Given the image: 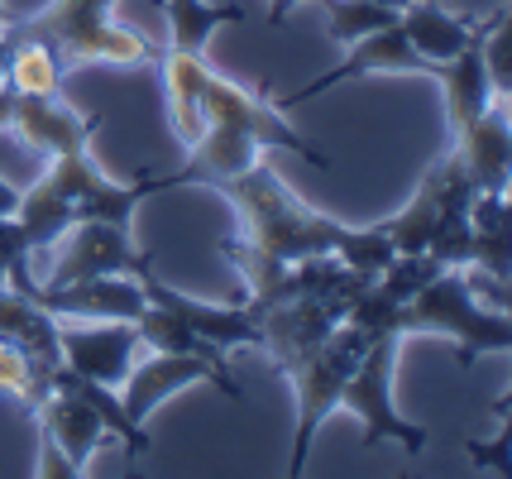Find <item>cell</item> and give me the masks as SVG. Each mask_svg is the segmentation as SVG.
Here are the masks:
<instances>
[{
  "mask_svg": "<svg viewBox=\"0 0 512 479\" xmlns=\"http://www.w3.org/2000/svg\"><path fill=\"white\" fill-rule=\"evenodd\" d=\"M63 63L48 53L44 44L34 39H5V68H0V82L10 92H58L63 82Z\"/></svg>",
  "mask_w": 512,
  "mask_h": 479,
  "instance_id": "cell-25",
  "label": "cell"
},
{
  "mask_svg": "<svg viewBox=\"0 0 512 479\" xmlns=\"http://www.w3.org/2000/svg\"><path fill=\"white\" fill-rule=\"evenodd\" d=\"M10 92V87H5ZM96 115L72 111L58 92H10V106H5V130L39 149V154H72V149H91V135H96Z\"/></svg>",
  "mask_w": 512,
  "mask_h": 479,
  "instance_id": "cell-14",
  "label": "cell"
},
{
  "mask_svg": "<svg viewBox=\"0 0 512 479\" xmlns=\"http://www.w3.org/2000/svg\"><path fill=\"white\" fill-rule=\"evenodd\" d=\"M508 240V192H474V202H469V264L493 278H508Z\"/></svg>",
  "mask_w": 512,
  "mask_h": 479,
  "instance_id": "cell-20",
  "label": "cell"
},
{
  "mask_svg": "<svg viewBox=\"0 0 512 479\" xmlns=\"http://www.w3.org/2000/svg\"><path fill=\"white\" fill-rule=\"evenodd\" d=\"M5 106H10V92H5V82H0V130H5Z\"/></svg>",
  "mask_w": 512,
  "mask_h": 479,
  "instance_id": "cell-32",
  "label": "cell"
},
{
  "mask_svg": "<svg viewBox=\"0 0 512 479\" xmlns=\"http://www.w3.org/2000/svg\"><path fill=\"white\" fill-rule=\"evenodd\" d=\"M398 345L402 336L383 331L369 341V350L359 355V365L350 369V379L340 388V408L355 412L359 427H364V446H379V441H398L407 456H422L426 432L417 422H407L393 408V369H398Z\"/></svg>",
  "mask_w": 512,
  "mask_h": 479,
  "instance_id": "cell-7",
  "label": "cell"
},
{
  "mask_svg": "<svg viewBox=\"0 0 512 479\" xmlns=\"http://www.w3.org/2000/svg\"><path fill=\"white\" fill-rule=\"evenodd\" d=\"M0 68H5V24H0Z\"/></svg>",
  "mask_w": 512,
  "mask_h": 479,
  "instance_id": "cell-33",
  "label": "cell"
},
{
  "mask_svg": "<svg viewBox=\"0 0 512 479\" xmlns=\"http://www.w3.org/2000/svg\"><path fill=\"white\" fill-rule=\"evenodd\" d=\"M15 206H20V187H10L0 178V216H15Z\"/></svg>",
  "mask_w": 512,
  "mask_h": 479,
  "instance_id": "cell-31",
  "label": "cell"
},
{
  "mask_svg": "<svg viewBox=\"0 0 512 479\" xmlns=\"http://www.w3.org/2000/svg\"><path fill=\"white\" fill-rule=\"evenodd\" d=\"M29 269V240L15 216H0V274H24Z\"/></svg>",
  "mask_w": 512,
  "mask_h": 479,
  "instance_id": "cell-28",
  "label": "cell"
},
{
  "mask_svg": "<svg viewBox=\"0 0 512 479\" xmlns=\"http://www.w3.org/2000/svg\"><path fill=\"white\" fill-rule=\"evenodd\" d=\"M460 202H474V183H469L460 154L446 149V154L422 173V183H417V192H412V202L402 206L398 216L383 221L388 240H393V250L398 254H426L431 235H436V226H441V216Z\"/></svg>",
  "mask_w": 512,
  "mask_h": 479,
  "instance_id": "cell-12",
  "label": "cell"
},
{
  "mask_svg": "<svg viewBox=\"0 0 512 479\" xmlns=\"http://www.w3.org/2000/svg\"><path fill=\"white\" fill-rule=\"evenodd\" d=\"M216 192H225V202L235 206L240 230H245L240 240H221V254L235 264V274L245 283V302L264 293L283 274V264L335 254L340 235H345V221L312 211L268 163H254L245 173L225 178Z\"/></svg>",
  "mask_w": 512,
  "mask_h": 479,
  "instance_id": "cell-2",
  "label": "cell"
},
{
  "mask_svg": "<svg viewBox=\"0 0 512 479\" xmlns=\"http://www.w3.org/2000/svg\"><path fill=\"white\" fill-rule=\"evenodd\" d=\"M192 384H216L230 403L245 398L240 384H235V374L216 369L211 360H201V355H163V350H154L144 365H130V374H125L120 388H115V398H120V408L144 427L149 412L163 408L173 393H182V388H192Z\"/></svg>",
  "mask_w": 512,
  "mask_h": 479,
  "instance_id": "cell-10",
  "label": "cell"
},
{
  "mask_svg": "<svg viewBox=\"0 0 512 479\" xmlns=\"http://www.w3.org/2000/svg\"><path fill=\"white\" fill-rule=\"evenodd\" d=\"M144 283V297L158 302V307H173L197 336H206L221 350H240V345H264V331H259V317L249 312L245 302H201V297H187L182 288H168L163 278L154 274V264L139 274Z\"/></svg>",
  "mask_w": 512,
  "mask_h": 479,
  "instance_id": "cell-16",
  "label": "cell"
},
{
  "mask_svg": "<svg viewBox=\"0 0 512 479\" xmlns=\"http://www.w3.org/2000/svg\"><path fill=\"white\" fill-rule=\"evenodd\" d=\"M115 0H48L34 15H10L5 39H34L44 44L63 68L77 63H115V68H139L154 63L149 39L111 15Z\"/></svg>",
  "mask_w": 512,
  "mask_h": 479,
  "instance_id": "cell-4",
  "label": "cell"
},
{
  "mask_svg": "<svg viewBox=\"0 0 512 479\" xmlns=\"http://www.w3.org/2000/svg\"><path fill=\"white\" fill-rule=\"evenodd\" d=\"M163 10H168L173 48H182V53H201L221 24L245 20L240 5H211V0H163Z\"/></svg>",
  "mask_w": 512,
  "mask_h": 479,
  "instance_id": "cell-24",
  "label": "cell"
},
{
  "mask_svg": "<svg viewBox=\"0 0 512 479\" xmlns=\"http://www.w3.org/2000/svg\"><path fill=\"white\" fill-rule=\"evenodd\" d=\"M379 5H393V10H402V5H407V0H379Z\"/></svg>",
  "mask_w": 512,
  "mask_h": 479,
  "instance_id": "cell-35",
  "label": "cell"
},
{
  "mask_svg": "<svg viewBox=\"0 0 512 479\" xmlns=\"http://www.w3.org/2000/svg\"><path fill=\"white\" fill-rule=\"evenodd\" d=\"M484 44V39H479ZM479 44H469L460 58H450L446 68H441V96H446V125H450V139L465 130L469 120H479V115L489 111L493 101H498V87H493L489 68H484V53Z\"/></svg>",
  "mask_w": 512,
  "mask_h": 479,
  "instance_id": "cell-19",
  "label": "cell"
},
{
  "mask_svg": "<svg viewBox=\"0 0 512 479\" xmlns=\"http://www.w3.org/2000/svg\"><path fill=\"white\" fill-rule=\"evenodd\" d=\"M297 5H302V0H268V29H283Z\"/></svg>",
  "mask_w": 512,
  "mask_h": 479,
  "instance_id": "cell-30",
  "label": "cell"
},
{
  "mask_svg": "<svg viewBox=\"0 0 512 479\" xmlns=\"http://www.w3.org/2000/svg\"><path fill=\"white\" fill-rule=\"evenodd\" d=\"M512 436L508 432H498V441L493 446H484V441H469V456L479 460V470H493V475H508L512 470Z\"/></svg>",
  "mask_w": 512,
  "mask_h": 479,
  "instance_id": "cell-29",
  "label": "cell"
},
{
  "mask_svg": "<svg viewBox=\"0 0 512 479\" xmlns=\"http://www.w3.org/2000/svg\"><path fill=\"white\" fill-rule=\"evenodd\" d=\"M0 336L5 341L24 345V350H34L39 360L48 365H63V345H58V317L39 307L29 293L20 288H10V283H0Z\"/></svg>",
  "mask_w": 512,
  "mask_h": 479,
  "instance_id": "cell-21",
  "label": "cell"
},
{
  "mask_svg": "<svg viewBox=\"0 0 512 479\" xmlns=\"http://www.w3.org/2000/svg\"><path fill=\"white\" fill-rule=\"evenodd\" d=\"M369 341H374V336L359 331L355 321H340L312 355H302V360L288 369L292 388H297V441H292V460H288L292 479L307 470L312 441H316V432L326 427V417L340 412V388L350 379V369L359 365V355L369 350Z\"/></svg>",
  "mask_w": 512,
  "mask_h": 479,
  "instance_id": "cell-6",
  "label": "cell"
},
{
  "mask_svg": "<svg viewBox=\"0 0 512 479\" xmlns=\"http://www.w3.org/2000/svg\"><path fill=\"white\" fill-rule=\"evenodd\" d=\"M489 20H460V15H450V10L431 5V0H407L398 10V24H402V34H407V44L417 48L422 58H431V63H450V58H460L469 44H479Z\"/></svg>",
  "mask_w": 512,
  "mask_h": 479,
  "instance_id": "cell-18",
  "label": "cell"
},
{
  "mask_svg": "<svg viewBox=\"0 0 512 479\" xmlns=\"http://www.w3.org/2000/svg\"><path fill=\"white\" fill-rule=\"evenodd\" d=\"M321 15H326V34H331L340 48L359 44L364 34H374L383 24L398 20L393 5H379V0H316Z\"/></svg>",
  "mask_w": 512,
  "mask_h": 479,
  "instance_id": "cell-26",
  "label": "cell"
},
{
  "mask_svg": "<svg viewBox=\"0 0 512 479\" xmlns=\"http://www.w3.org/2000/svg\"><path fill=\"white\" fill-rule=\"evenodd\" d=\"M134 331H139V345H149V350H163V355H201V360H211L216 369L230 374V360H225L221 345H211L206 336H197L173 307L149 302V307L134 317Z\"/></svg>",
  "mask_w": 512,
  "mask_h": 479,
  "instance_id": "cell-22",
  "label": "cell"
},
{
  "mask_svg": "<svg viewBox=\"0 0 512 479\" xmlns=\"http://www.w3.org/2000/svg\"><path fill=\"white\" fill-rule=\"evenodd\" d=\"M58 345L63 365L82 379H96L106 388H120L139 355V331L134 321H87V326H63L58 321Z\"/></svg>",
  "mask_w": 512,
  "mask_h": 479,
  "instance_id": "cell-15",
  "label": "cell"
},
{
  "mask_svg": "<svg viewBox=\"0 0 512 479\" xmlns=\"http://www.w3.org/2000/svg\"><path fill=\"white\" fill-rule=\"evenodd\" d=\"M335 259L359 278H379L398 259V250H393V240H388V230L379 221V226H345L340 245H335Z\"/></svg>",
  "mask_w": 512,
  "mask_h": 479,
  "instance_id": "cell-27",
  "label": "cell"
},
{
  "mask_svg": "<svg viewBox=\"0 0 512 479\" xmlns=\"http://www.w3.org/2000/svg\"><path fill=\"white\" fill-rule=\"evenodd\" d=\"M450 149L460 154L474 192H508V163H512V115L508 96H498L479 120H469L460 135L450 139Z\"/></svg>",
  "mask_w": 512,
  "mask_h": 479,
  "instance_id": "cell-17",
  "label": "cell"
},
{
  "mask_svg": "<svg viewBox=\"0 0 512 479\" xmlns=\"http://www.w3.org/2000/svg\"><path fill=\"white\" fill-rule=\"evenodd\" d=\"M39 422V470L44 479H82L87 475L96 446L106 441V422L96 417L87 398L72 388H53L44 403L34 408Z\"/></svg>",
  "mask_w": 512,
  "mask_h": 479,
  "instance_id": "cell-9",
  "label": "cell"
},
{
  "mask_svg": "<svg viewBox=\"0 0 512 479\" xmlns=\"http://www.w3.org/2000/svg\"><path fill=\"white\" fill-rule=\"evenodd\" d=\"M441 68H446V63H431V58H422L417 48L407 44L402 24L393 20V24H383V29H374V34H364L359 44L345 48L340 68L321 72V77H312L307 87H297V92H288V96H273V106H278V111H292V106H302V101H312V96L331 92V87L350 82V77H369V72H388V77H402V72L441 77Z\"/></svg>",
  "mask_w": 512,
  "mask_h": 479,
  "instance_id": "cell-11",
  "label": "cell"
},
{
  "mask_svg": "<svg viewBox=\"0 0 512 479\" xmlns=\"http://www.w3.org/2000/svg\"><path fill=\"white\" fill-rule=\"evenodd\" d=\"M48 278L44 283H77V278H139L154 254L139 250L130 240L125 221H106V216H82L48 245Z\"/></svg>",
  "mask_w": 512,
  "mask_h": 479,
  "instance_id": "cell-8",
  "label": "cell"
},
{
  "mask_svg": "<svg viewBox=\"0 0 512 479\" xmlns=\"http://www.w3.org/2000/svg\"><path fill=\"white\" fill-rule=\"evenodd\" d=\"M249 312L259 317L264 350L273 355L278 374H288L302 355H312L345 321L350 302L345 297H283V302H264V307H249Z\"/></svg>",
  "mask_w": 512,
  "mask_h": 479,
  "instance_id": "cell-13",
  "label": "cell"
},
{
  "mask_svg": "<svg viewBox=\"0 0 512 479\" xmlns=\"http://www.w3.org/2000/svg\"><path fill=\"white\" fill-rule=\"evenodd\" d=\"M10 15H15V10H5V0H0V24H10Z\"/></svg>",
  "mask_w": 512,
  "mask_h": 479,
  "instance_id": "cell-34",
  "label": "cell"
},
{
  "mask_svg": "<svg viewBox=\"0 0 512 479\" xmlns=\"http://www.w3.org/2000/svg\"><path fill=\"white\" fill-rule=\"evenodd\" d=\"M398 336H446L460 355V369H469L479 355H508L512 321L489 302H479L460 269H436L417 293L402 302Z\"/></svg>",
  "mask_w": 512,
  "mask_h": 479,
  "instance_id": "cell-5",
  "label": "cell"
},
{
  "mask_svg": "<svg viewBox=\"0 0 512 479\" xmlns=\"http://www.w3.org/2000/svg\"><path fill=\"white\" fill-rule=\"evenodd\" d=\"M173 187H182L178 173L173 178H144V183H115L91 163L87 149H72V154H53L44 178L29 192H20L15 221H20L24 240H29V254H44L72 221L106 216V221L130 226L134 206L144 197H154V192H173Z\"/></svg>",
  "mask_w": 512,
  "mask_h": 479,
  "instance_id": "cell-3",
  "label": "cell"
},
{
  "mask_svg": "<svg viewBox=\"0 0 512 479\" xmlns=\"http://www.w3.org/2000/svg\"><path fill=\"white\" fill-rule=\"evenodd\" d=\"M0 283H5V274H0Z\"/></svg>",
  "mask_w": 512,
  "mask_h": 479,
  "instance_id": "cell-36",
  "label": "cell"
},
{
  "mask_svg": "<svg viewBox=\"0 0 512 479\" xmlns=\"http://www.w3.org/2000/svg\"><path fill=\"white\" fill-rule=\"evenodd\" d=\"M163 87H168L173 130L187 144V163L178 168L182 187H221L225 178L254 168L264 159V149H283V154H297L316 168H331V154H321L312 139L292 130L288 115L273 106L268 87H235L201 53L168 48L163 53Z\"/></svg>",
  "mask_w": 512,
  "mask_h": 479,
  "instance_id": "cell-1",
  "label": "cell"
},
{
  "mask_svg": "<svg viewBox=\"0 0 512 479\" xmlns=\"http://www.w3.org/2000/svg\"><path fill=\"white\" fill-rule=\"evenodd\" d=\"M53 369L58 365H48L34 350L0 336V393H10L24 412H34L53 393Z\"/></svg>",
  "mask_w": 512,
  "mask_h": 479,
  "instance_id": "cell-23",
  "label": "cell"
}]
</instances>
